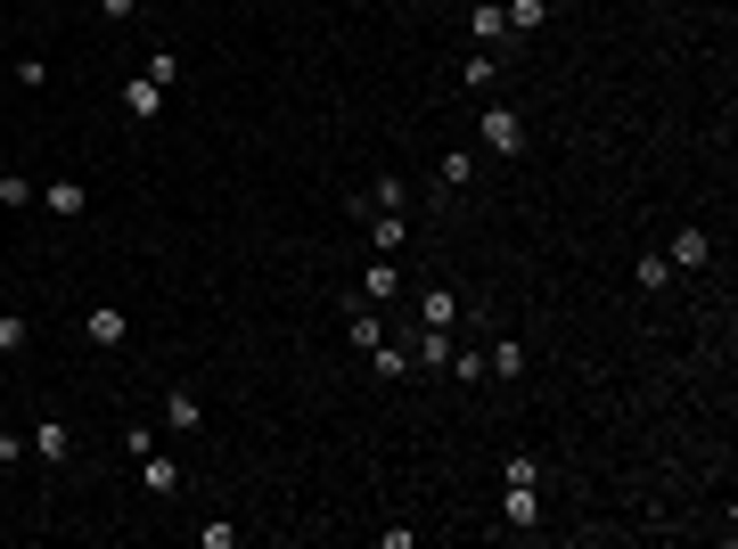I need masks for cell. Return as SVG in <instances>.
I'll return each mask as SVG.
<instances>
[{"label": "cell", "instance_id": "cell-1", "mask_svg": "<svg viewBox=\"0 0 738 549\" xmlns=\"http://www.w3.org/2000/svg\"><path fill=\"white\" fill-rule=\"evenodd\" d=\"M476 148H484V156H517V148H525V115L493 99V107L476 115Z\"/></svg>", "mask_w": 738, "mask_h": 549}, {"label": "cell", "instance_id": "cell-2", "mask_svg": "<svg viewBox=\"0 0 738 549\" xmlns=\"http://www.w3.org/2000/svg\"><path fill=\"white\" fill-rule=\"evenodd\" d=\"M403 345H410V369H443L451 361V329H419V320H410Z\"/></svg>", "mask_w": 738, "mask_h": 549}, {"label": "cell", "instance_id": "cell-3", "mask_svg": "<svg viewBox=\"0 0 738 549\" xmlns=\"http://www.w3.org/2000/svg\"><path fill=\"white\" fill-rule=\"evenodd\" d=\"M664 263H673V271H705V263H714V239H705L698 221H689V230H673V246H664Z\"/></svg>", "mask_w": 738, "mask_h": 549}, {"label": "cell", "instance_id": "cell-4", "mask_svg": "<svg viewBox=\"0 0 738 549\" xmlns=\"http://www.w3.org/2000/svg\"><path fill=\"white\" fill-rule=\"evenodd\" d=\"M82 336H91L99 353H115L131 336V320H124V304H91V320H82Z\"/></svg>", "mask_w": 738, "mask_h": 549}, {"label": "cell", "instance_id": "cell-5", "mask_svg": "<svg viewBox=\"0 0 738 549\" xmlns=\"http://www.w3.org/2000/svg\"><path fill=\"white\" fill-rule=\"evenodd\" d=\"M403 239H410L403 205H378V214H369V246H378V255H403Z\"/></svg>", "mask_w": 738, "mask_h": 549}, {"label": "cell", "instance_id": "cell-6", "mask_svg": "<svg viewBox=\"0 0 738 549\" xmlns=\"http://www.w3.org/2000/svg\"><path fill=\"white\" fill-rule=\"evenodd\" d=\"M124 115H131V124H156V115H165V91H156L148 74H131V82H124Z\"/></svg>", "mask_w": 738, "mask_h": 549}, {"label": "cell", "instance_id": "cell-7", "mask_svg": "<svg viewBox=\"0 0 738 549\" xmlns=\"http://www.w3.org/2000/svg\"><path fill=\"white\" fill-rule=\"evenodd\" d=\"M394 295H403V271H394V255H378L361 271V304H394Z\"/></svg>", "mask_w": 738, "mask_h": 549}, {"label": "cell", "instance_id": "cell-8", "mask_svg": "<svg viewBox=\"0 0 738 549\" xmlns=\"http://www.w3.org/2000/svg\"><path fill=\"white\" fill-rule=\"evenodd\" d=\"M165 426H173V435H198V426H205V403L189 394V385H173V394H165Z\"/></svg>", "mask_w": 738, "mask_h": 549}, {"label": "cell", "instance_id": "cell-9", "mask_svg": "<svg viewBox=\"0 0 738 549\" xmlns=\"http://www.w3.org/2000/svg\"><path fill=\"white\" fill-rule=\"evenodd\" d=\"M140 484H148L156 500H173V493H181V459H156V451H148V459H140Z\"/></svg>", "mask_w": 738, "mask_h": 549}, {"label": "cell", "instance_id": "cell-10", "mask_svg": "<svg viewBox=\"0 0 738 549\" xmlns=\"http://www.w3.org/2000/svg\"><path fill=\"white\" fill-rule=\"evenodd\" d=\"M345 336H353V345H386V320H378V304H361V295H353V320H345Z\"/></svg>", "mask_w": 738, "mask_h": 549}, {"label": "cell", "instance_id": "cell-11", "mask_svg": "<svg viewBox=\"0 0 738 549\" xmlns=\"http://www.w3.org/2000/svg\"><path fill=\"white\" fill-rule=\"evenodd\" d=\"M451 320H460V295H451V288H427L419 295V329H451Z\"/></svg>", "mask_w": 738, "mask_h": 549}, {"label": "cell", "instance_id": "cell-12", "mask_svg": "<svg viewBox=\"0 0 738 549\" xmlns=\"http://www.w3.org/2000/svg\"><path fill=\"white\" fill-rule=\"evenodd\" d=\"M443 189H476V173H484V156H476V148H451V156H443Z\"/></svg>", "mask_w": 738, "mask_h": 549}, {"label": "cell", "instance_id": "cell-13", "mask_svg": "<svg viewBox=\"0 0 738 549\" xmlns=\"http://www.w3.org/2000/svg\"><path fill=\"white\" fill-rule=\"evenodd\" d=\"M468 34H476V50H493V41L509 34V17H500V0H476V9H468Z\"/></svg>", "mask_w": 738, "mask_h": 549}, {"label": "cell", "instance_id": "cell-14", "mask_svg": "<svg viewBox=\"0 0 738 549\" xmlns=\"http://www.w3.org/2000/svg\"><path fill=\"white\" fill-rule=\"evenodd\" d=\"M41 205H50L58 221H74L82 205H91V189H82V181H50V189H41Z\"/></svg>", "mask_w": 738, "mask_h": 549}, {"label": "cell", "instance_id": "cell-15", "mask_svg": "<svg viewBox=\"0 0 738 549\" xmlns=\"http://www.w3.org/2000/svg\"><path fill=\"white\" fill-rule=\"evenodd\" d=\"M500 516H509V525H542V493H534V484H509Z\"/></svg>", "mask_w": 738, "mask_h": 549}, {"label": "cell", "instance_id": "cell-16", "mask_svg": "<svg viewBox=\"0 0 738 549\" xmlns=\"http://www.w3.org/2000/svg\"><path fill=\"white\" fill-rule=\"evenodd\" d=\"M493 74H500L493 50H468V58H460V91H493Z\"/></svg>", "mask_w": 738, "mask_h": 549}, {"label": "cell", "instance_id": "cell-17", "mask_svg": "<svg viewBox=\"0 0 738 549\" xmlns=\"http://www.w3.org/2000/svg\"><path fill=\"white\" fill-rule=\"evenodd\" d=\"M369 361H378V378H410V345H403V336H386V345H369Z\"/></svg>", "mask_w": 738, "mask_h": 549}, {"label": "cell", "instance_id": "cell-18", "mask_svg": "<svg viewBox=\"0 0 738 549\" xmlns=\"http://www.w3.org/2000/svg\"><path fill=\"white\" fill-rule=\"evenodd\" d=\"M500 17H509V34H534L550 17V0H500Z\"/></svg>", "mask_w": 738, "mask_h": 549}, {"label": "cell", "instance_id": "cell-19", "mask_svg": "<svg viewBox=\"0 0 738 549\" xmlns=\"http://www.w3.org/2000/svg\"><path fill=\"white\" fill-rule=\"evenodd\" d=\"M140 74L156 82V91H173V82H181V58H173V50H148V58H140Z\"/></svg>", "mask_w": 738, "mask_h": 549}, {"label": "cell", "instance_id": "cell-20", "mask_svg": "<svg viewBox=\"0 0 738 549\" xmlns=\"http://www.w3.org/2000/svg\"><path fill=\"white\" fill-rule=\"evenodd\" d=\"M484 369H493V378H525V345H509V336H500V345L484 353Z\"/></svg>", "mask_w": 738, "mask_h": 549}, {"label": "cell", "instance_id": "cell-21", "mask_svg": "<svg viewBox=\"0 0 738 549\" xmlns=\"http://www.w3.org/2000/svg\"><path fill=\"white\" fill-rule=\"evenodd\" d=\"M632 279H640L648 295H664V288H673V279H682V271H673V263H664V255H640V271H632Z\"/></svg>", "mask_w": 738, "mask_h": 549}, {"label": "cell", "instance_id": "cell-22", "mask_svg": "<svg viewBox=\"0 0 738 549\" xmlns=\"http://www.w3.org/2000/svg\"><path fill=\"white\" fill-rule=\"evenodd\" d=\"M9 205H41V189L25 181V173H0V214H9Z\"/></svg>", "mask_w": 738, "mask_h": 549}, {"label": "cell", "instance_id": "cell-23", "mask_svg": "<svg viewBox=\"0 0 738 549\" xmlns=\"http://www.w3.org/2000/svg\"><path fill=\"white\" fill-rule=\"evenodd\" d=\"M34 451H41V459H66V419H41V426H34Z\"/></svg>", "mask_w": 738, "mask_h": 549}, {"label": "cell", "instance_id": "cell-24", "mask_svg": "<svg viewBox=\"0 0 738 549\" xmlns=\"http://www.w3.org/2000/svg\"><path fill=\"white\" fill-rule=\"evenodd\" d=\"M443 369H451V378H460V385H484V378H493V369H484V353H451V361H443Z\"/></svg>", "mask_w": 738, "mask_h": 549}, {"label": "cell", "instance_id": "cell-25", "mask_svg": "<svg viewBox=\"0 0 738 549\" xmlns=\"http://www.w3.org/2000/svg\"><path fill=\"white\" fill-rule=\"evenodd\" d=\"M198 549H239V525H198Z\"/></svg>", "mask_w": 738, "mask_h": 549}, {"label": "cell", "instance_id": "cell-26", "mask_svg": "<svg viewBox=\"0 0 738 549\" xmlns=\"http://www.w3.org/2000/svg\"><path fill=\"white\" fill-rule=\"evenodd\" d=\"M25 345V320H17V311H0V353H17Z\"/></svg>", "mask_w": 738, "mask_h": 549}, {"label": "cell", "instance_id": "cell-27", "mask_svg": "<svg viewBox=\"0 0 738 549\" xmlns=\"http://www.w3.org/2000/svg\"><path fill=\"white\" fill-rule=\"evenodd\" d=\"M131 9H140V0H99V17H107V25H124Z\"/></svg>", "mask_w": 738, "mask_h": 549}]
</instances>
